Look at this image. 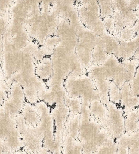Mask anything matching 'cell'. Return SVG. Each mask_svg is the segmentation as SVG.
<instances>
[{"label":"cell","instance_id":"cell-1","mask_svg":"<svg viewBox=\"0 0 139 154\" xmlns=\"http://www.w3.org/2000/svg\"><path fill=\"white\" fill-rule=\"evenodd\" d=\"M35 106L39 116V122L36 128L43 138V148L52 154H62V144L55 139L51 107L42 101H39Z\"/></svg>","mask_w":139,"mask_h":154},{"label":"cell","instance_id":"cell-2","mask_svg":"<svg viewBox=\"0 0 139 154\" xmlns=\"http://www.w3.org/2000/svg\"><path fill=\"white\" fill-rule=\"evenodd\" d=\"M64 86L68 96L71 97L81 98L82 101L88 103L100 100L95 84L87 73L77 77L69 75Z\"/></svg>","mask_w":139,"mask_h":154},{"label":"cell","instance_id":"cell-3","mask_svg":"<svg viewBox=\"0 0 139 154\" xmlns=\"http://www.w3.org/2000/svg\"><path fill=\"white\" fill-rule=\"evenodd\" d=\"M77 7L79 19L85 28L97 36L107 33L100 17L97 1H82L77 3Z\"/></svg>","mask_w":139,"mask_h":154},{"label":"cell","instance_id":"cell-4","mask_svg":"<svg viewBox=\"0 0 139 154\" xmlns=\"http://www.w3.org/2000/svg\"><path fill=\"white\" fill-rule=\"evenodd\" d=\"M15 120L17 127L21 135L22 150L30 154L39 153L43 149V140L38 129L26 125L20 114L16 117Z\"/></svg>","mask_w":139,"mask_h":154},{"label":"cell","instance_id":"cell-5","mask_svg":"<svg viewBox=\"0 0 139 154\" xmlns=\"http://www.w3.org/2000/svg\"><path fill=\"white\" fill-rule=\"evenodd\" d=\"M106 105L108 113L102 127L112 139L116 140L125 133V112L119 105L110 102Z\"/></svg>","mask_w":139,"mask_h":154},{"label":"cell","instance_id":"cell-6","mask_svg":"<svg viewBox=\"0 0 139 154\" xmlns=\"http://www.w3.org/2000/svg\"><path fill=\"white\" fill-rule=\"evenodd\" d=\"M26 102L22 86L13 82L9 87L8 95L2 106L10 116L15 118L21 113Z\"/></svg>","mask_w":139,"mask_h":154},{"label":"cell","instance_id":"cell-7","mask_svg":"<svg viewBox=\"0 0 139 154\" xmlns=\"http://www.w3.org/2000/svg\"><path fill=\"white\" fill-rule=\"evenodd\" d=\"M51 113L54 122L55 139L63 145L66 122L70 116L69 110L64 103H62L52 107Z\"/></svg>","mask_w":139,"mask_h":154},{"label":"cell","instance_id":"cell-8","mask_svg":"<svg viewBox=\"0 0 139 154\" xmlns=\"http://www.w3.org/2000/svg\"><path fill=\"white\" fill-rule=\"evenodd\" d=\"M67 94L64 84H54L46 86L38 93L39 101H42L49 106L64 103Z\"/></svg>","mask_w":139,"mask_h":154},{"label":"cell","instance_id":"cell-9","mask_svg":"<svg viewBox=\"0 0 139 154\" xmlns=\"http://www.w3.org/2000/svg\"><path fill=\"white\" fill-rule=\"evenodd\" d=\"M63 45L75 50L78 42V35L71 23L64 18L59 17L58 24L55 33Z\"/></svg>","mask_w":139,"mask_h":154},{"label":"cell","instance_id":"cell-10","mask_svg":"<svg viewBox=\"0 0 139 154\" xmlns=\"http://www.w3.org/2000/svg\"><path fill=\"white\" fill-rule=\"evenodd\" d=\"M80 117L78 140L81 144L92 140L102 129L101 125L92 117V116Z\"/></svg>","mask_w":139,"mask_h":154},{"label":"cell","instance_id":"cell-11","mask_svg":"<svg viewBox=\"0 0 139 154\" xmlns=\"http://www.w3.org/2000/svg\"><path fill=\"white\" fill-rule=\"evenodd\" d=\"M18 131L15 118L10 116L2 106H0V141L4 142Z\"/></svg>","mask_w":139,"mask_h":154},{"label":"cell","instance_id":"cell-12","mask_svg":"<svg viewBox=\"0 0 139 154\" xmlns=\"http://www.w3.org/2000/svg\"><path fill=\"white\" fill-rule=\"evenodd\" d=\"M119 106L125 113L137 109L139 106V97L131 93L130 83L126 82L120 88V102Z\"/></svg>","mask_w":139,"mask_h":154},{"label":"cell","instance_id":"cell-13","mask_svg":"<svg viewBox=\"0 0 139 154\" xmlns=\"http://www.w3.org/2000/svg\"><path fill=\"white\" fill-rule=\"evenodd\" d=\"M139 47V38L137 36L130 41H120L119 48L115 55L121 62L131 59Z\"/></svg>","mask_w":139,"mask_h":154},{"label":"cell","instance_id":"cell-14","mask_svg":"<svg viewBox=\"0 0 139 154\" xmlns=\"http://www.w3.org/2000/svg\"><path fill=\"white\" fill-rule=\"evenodd\" d=\"M35 74L40 79L46 82L53 75V64L50 57H45L36 63Z\"/></svg>","mask_w":139,"mask_h":154},{"label":"cell","instance_id":"cell-15","mask_svg":"<svg viewBox=\"0 0 139 154\" xmlns=\"http://www.w3.org/2000/svg\"><path fill=\"white\" fill-rule=\"evenodd\" d=\"M89 109L92 117L103 126L108 113L107 105L100 100H95L90 103Z\"/></svg>","mask_w":139,"mask_h":154},{"label":"cell","instance_id":"cell-16","mask_svg":"<svg viewBox=\"0 0 139 154\" xmlns=\"http://www.w3.org/2000/svg\"><path fill=\"white\" fill-rule=\"evenodd\" d=\"M26 125L36 127L39 122V116L35 105L26 102L20 113Z\"/></svg>","mask_w":139,"mask_h":154},{"label":"cell","instance_id":"cell-17","mask_svg":"<svg viewBox=\"0 0 139 154\" xmlns=\"http://www.w3.org/2000/svg\"><path fill=\"white\" fill-rule=\"evenodd\" d=\"M75 53L79 61L86 70L92 65V49L78 42Z\"/></svg>","mask_w":139,"mask_h":154},{"label":"cell","instance_id":"cell-18","mask_svg":"<svg viewBox=\"0 0 139 154\" xmlns=\"http://www.w3.org/2000/svg\"><path fill=\"white\" fill-rule=\"evenodd\" d=\"M98 39L103 48L107 54H115L119 48L120 41L113 35L106 33Z\"/></svg>","mask_w":139,"mask_h":154},{"label":"cell","instance_id":"cell-19","mask_svg":"<svg viewBox=\"0 0 139 154\" xmlns=\"http://www.w3.org/2000/svg\"><path fill=\"white\" fill-rule=\"evenodd\" d=\"M125 113V133L131 134L139 131V116L136 109Z\"/></svg>","mask_w":139,"mask_h":154},{"label":"cell","instance_id":"cell-20","mask_svg":"<svg viewBox=\"0 0 139 154\" xmlns=\"http://www.w3.org/2000/svg\"><path fill=\"white\" fill-rule=\"evenodd\" d=\"M62 154H83L82 144L78 140L65 136L62 145Z\"/></svg>","mask_w":139,"mask_h":154},{"label":"cell","instance_id":"cell-21","mask_svg":"<svg viewBox=\"0 0 139 154\" xmlns=\"http://www.w3.org/2000/svg\"><path fill=\"white\" fill-rule=\"evenodd\" d=\"M79 123V115L70 116L66 122L65 136L74 140H78Z\"/></svg>","mask_w":139,"mask_h":154},{"label":"cell","instance_id":"cell-22","mask_svg":"<svg viewBox=\"0 0 139 154\" xmlns=\"http://www.w3.org/2000/svg\"><path fill=\"white\" fill-rule=\"evenodd\" d=\"M60 42V39L57 36L55 35H50L46 38L43 44L40 46V48L45 57H50Z\"/></svg>","mask_w":139,"mask_h":154},{"label":"cell","instance_id":"cell-23","mask_svg":"<svg viewBox=\"0 0 139 154\" xmlns=\"http://www.w3.org/2000/svg\"><path fill=\"white\" fill-rule=\"evenodd\" d=\"M108 55L99 42L98 36L96 45L92 50V65H103Z\"/></svg>","mask_w":139,"mask_h":154},{"label":"cell","instance_id":"cell-24","mask_svg":"<svg viewBox=\"0 0 139 154\" xmlns=\"http://www.w3.org/2000/svg\"><path fill=\"white\" fill-rule=\"evenodd\" d=\"M64 103L69 110L70 116L80 115L82 106L81 98H73L67 95Z\"/></svg>","mask_w":139,"mask_h":154},{"label":"cell","instance_id":"cell-25","mask_svg":"<svg viewBox=\"0 0 139 154\" xmlns=\"http://www.w3.org/2000/svg\"><path fill=\"white\" fill-rule=\"evenodd\" d=\"M85 74H86V69L79 61L75 53H74L71 56L70 61V75L77 77Z\"/></svg>","mask_w":139,"mask_h":154},{"label":"cell","instance_id":"cell-26","mask_svg":"<svg viewBox=\"0 0 139 154\" xmlns=\"http://www.w3.org/2000/svg\"><path fill=\"white\" fill-rule=\"evenodd\" d=\"M127 135L128 154H139V131Z\"/></svg>","mask_w":139,"mask_h":154},{"label":"cell","instance_id":"cell-27","mask_svg":"<svg viewBox=\"0 0 139 154\" xmlns=\"http://www.w3.org/2000/svg\"><path fill=\"white\" fill-rule=\"evenodd\" d=\"M127 74L128 82H130L134 78V76L137 71V68L139 66V63L133 59L128 60L122 61Z\"/></svg>","mask_w":139,"mask_h":154},{"label":"cell","instance_id":"cell-28","mask_svg":"<svg viewBox=\"0 0 139 154\" xmlns=\"http://www.w3.org/2000/svg\"><path fill=\"white\" fill-rule=\"evenodd\" d=\"M117 149L116 141L110 138L105 144L99 148L95 154H116Z\"/></svg>","mask_w":139,"mask_h":154},{"label":"cell","instance_id":"cell-29","mask_svg":"<svg viewBox=\"0 0 139 154\" xmlns=\"http://www.w3.org/2000/svg\"><path fill=\"white\" fill-rule=\"evenodd\" d=\"M100 9V14L102 19L112 16L114 10L112 1H98Z\"/></svg>","mask_w":139,"mask_h":154},{"label":"cell","instance_id":"cell-30","mask_svg":"<svg viewBox=\"0 0 139 154\" xmlns=\"http://www.w3.org/2000/svg\"><path fill=\"white\" fill-rule=\"evenodd\" d=\"M136 34L137 31L134 26L126 27L123 29L116 37L119 41H128L133 39L136 36Z\"/></svg>","mask_w":139,"mask_h":154},{"label":"cell","instance_id":"cell-31","mask_svg":"<svg viewBox=\"0 0 139 154\" xmlns=\"http://www.w3.org/2000/svg\"><path fill=\"white\" fill-rule=\"evenodd\" d=\"M108 97L110 102L119 105L120 102V88L112 82L110 83Z\"/></svg>","mask_w":139,"mask_h":154},{"label":"cell","instance_id":"cell-32","mask_svg":"<svg viewBox=\"0 0 139 154\" xmlns=\"http://www.w3.org/2000/svg\"><path fill=\"white\" fill-rule=\"evenodd\" d=\"M130 84L132 95L139 97V66Z\"/></svg>","mask_w":139,"mask_h":154},{"label":"cell","instance_id":"cell-33","mask_svg":"<svg viewBox=\"0 0 139 154\" xmlns=\"http://www.w3.org/2000/svg\"><path fill=\"white\" fill-rule=\"evenodd\" d=\"M103 22L106 32L110 34L114 35L115 26L114 19L113 18L112 16L103 19Z\"/></svg>","mask_w":139,"mask_h":154},{"label":"cell","instance_id":"cell-34","mask_svg":"<svg viewBox=\"0 0 139 154\" xmlns=\"http://www.w3.org/2000/svg\"><path fill=\"white\" fill-rule=\"evenodd\" d=\"M129 1H112L114 11H123L128 9Z\"/></svg>","mask_w":139,"mask_h":154},{"label":"cell","instance_id":"cell-35","mask_svg":"<svg viewBox=\"0 0 139 154\" xmlns=\"http://www.w3.org/2000/svg\"><path fill=\"white\" fill-rule=\"evenodd\" d=\"M11 150L3 141H0V154H12Z\"/></svg>","mask_w":139,"mask_h":154},{"label":"cell","instance_id":"cell-36","mask_svg":"<svg viewBox=\"0 0 139 154\" xmlns=\"http://www.w3.org/2000/svg\"><path fill=\"white\" fill-rule=\"evenodd\" d=\"M117 144V152L116 154H128V148L123 145Z\"/></svg>","mask_w":139,"mask_h":154},{"label":"cell","instance_id":"cell-37","mask_svg":"<svg viewBox=\"0 0 139 154\" xmlns=\"http://www.w3.org/2000/svg\"><path fill=\"white\" fill-rule=\"evenodd\" d=\"M139 63V47L135 52L132 58Z\"/></svg>","mask_w":139,"mask_h":154},{"label":"cell","instance_id":"cell-38","mask_svg":"<svg viewBox=\"0 0 139 154\" xmlns=\"http://www.w3.org/2000/svg\"><path fill=\"white\" fill-rule=\"evenodd\" d=\"M136 31H137V34L136 36H138L139 38V20H137L135 24L134 25Z\"/></svg>","mask_w":139,"mask_h":154},{"label":"cell","instance_id":"cell-39","mask_svg":"<svg viewBox=\"0 0 139 154\" xmlns=\"http://www.w3.org/2000/svg\"><path fill=\"white\" fill-rule=\"evenodd\" d=\"M36 154H52V153H50V152L48 151V150H46L45 149H44L43 148L41 150L39 151V153H37Z\"/></svg>","mask_w":139,"mask_h":154},{"label":"cell","instance_id":"cell-40","mask_svg":"<svg viewBox=\"0 0 139 154\" xmlns=\"http://www.w3.org/2000/svg\"><path fill=\"white\" fill-rule=\"evenodd\" d=\"M12 154H30V153H27L25 152L23 150H20L19 151H16V152H13Z\"/></svg>","mask_w":139,"mask_h":154},{"label":"cell","instance_id":"cell-41","mask_svg":"<svg viewBox=\"0 0 139 154\" xmlns=\"http://www.w3.org/2000/svg\"><path fill=\"white\" fill-rule=\"evenodd\" d=\"M136 13V14H137V15H139V8L138 9V10L136 11H135Z\"/></svg>","mask_w":139,"mask_h":154},{"label":"cell","instance_id":"cell-42","mask_svg":"<svg viewBox=\"0 0 139 154\" xmlns=\"http://www.w3.org/2000/svg\"><path fill=\"white\" fill-rule=\"evenodd\" d=\"M136 110H137V113H138V116H139V106H138V108L136 109Z\"/></svg>","mask_w":139,"mask_h":154}]
</instances>
